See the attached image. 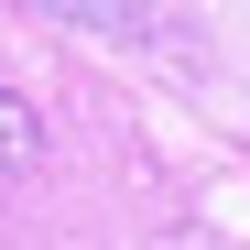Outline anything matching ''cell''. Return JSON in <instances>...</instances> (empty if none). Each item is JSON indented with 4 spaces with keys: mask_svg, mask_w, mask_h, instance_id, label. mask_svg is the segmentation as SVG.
<instances>
[{
    "mask_svg": "<svg viewBox=\"0 0 250 250\" xmlns=\"http://www.w3.org/2000/svg\"><path fill=\"white\" fill-rule=\"evenodd\" d=\"M33 142H44V131H33V109L0 87V174H22V163H33Z\"/></svg>",
    "mask_w": 250,
    "mask_h": 250,
    "instance_id": "1",
    "label": "cell"
}]
</instances>
